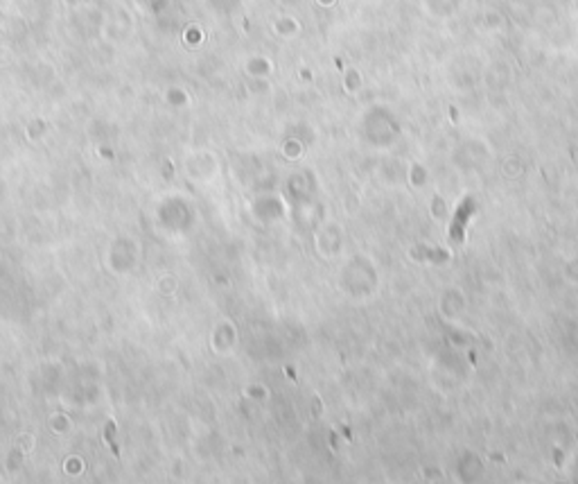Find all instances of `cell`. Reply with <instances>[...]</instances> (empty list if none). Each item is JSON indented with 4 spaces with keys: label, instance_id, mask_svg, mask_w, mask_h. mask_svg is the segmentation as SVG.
Returning a JSON list of instances; mask_svg holds the SVG:
<instances>
[{
    "label": "cell",
    "instance_id": "6da1fadb",
    "mask_svg": "<svg viewBox=\"0 0 578 484\" xmlns=\"http://www.w3.org/2000/svg\"><path fill=\"white\" fill-rule=\"evenodd\" d=\"M472 213H474V201L467 197V199H463L461 206H459V211H456V215H454V222H452V226H450V240L452 242L459 244V242L463 240V229H465V224L470 222Z\"/></svg>",
    "mask_w": 578,
    "mask_h": 484
}]
</instances>
